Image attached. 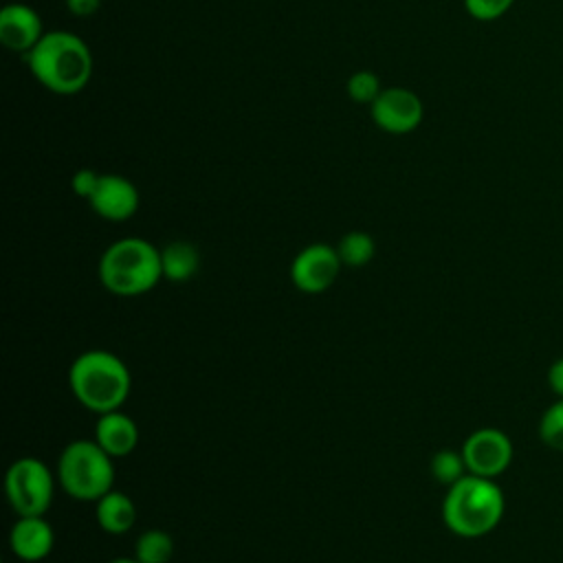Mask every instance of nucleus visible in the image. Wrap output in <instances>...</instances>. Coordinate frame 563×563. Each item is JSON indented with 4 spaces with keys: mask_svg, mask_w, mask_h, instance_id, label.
<instances>
[{
    "mask_svg": "<svg viewBox=\"0 0 563 563\" xmlns=\"http://www.w3.org/2000/svg\"><path fill=\"white\" fill-rule=\"evenodd\" d=\"M95 440L108 455L125 457L139 444V427L121 409L99 413V420L95 424Z\"/></svg>",
    "mask_w": 563,
    "mask_h": 563,
    "instance_id": "13",
    "label": "nucleus"
},
{
    "mask_svg": "<svg viewBox=\"0 0 563 563\" xmlns=\"http://www.w3.org/2000/svg\"><path fill=\"white\" fill-rule=\"evenodd\" d=\"M369 117L387 134H409L424 119V103L411 88L389 86L369 106Z\"/></svg>",
    "mask_w": 563,
    "mask_h": 563,
    "instance_id": "9",
    "label": "nucleus"
},
{
    "mask_svg": "<svg viewBox=\"0 0 563 563\" xmlns=\"http://www.w3.org/2000/svg\"><path fill=\"white\" fill-rule=\"evenodd\" d=\"M66 9L75 15V18H90L99 11L101 0H64Z\"/></svg>",
    "mask_w": 563,
    "mask_h": 563,
    "instance_id": "23",
    "label": "nucleus"
},
{
    "mask_svg": "<svg viewBox=\"0 0 563 563\" xmlns=\"http://www.w3.org/2000/svg\"><path fill=\"white\" fill-rule=\"evenodd\" d=\"M68 385L81 407L108 413L128 400L132 376L125 361L114 352L88 350L70 363Z\"/></svg>",
    "mask_w": 563,
    "mask_h": 563,
    "instance_id": "3",
    "label": "nucleus"
},
{
    "mask_svg": "<svg viewBox=\"0 0 563 563\" xmlns=\"http://www.w3.org/2000/svg\"><path fill=\"white\" fill-rule=\"evenodd\" d=\"M44 33L42 18L33 7L11 2L0 11V42L4 48L26 55Z\"/></svg>",
    "mask_w": 563,
    "mask_h": 563,
    "instance_id": "11",
    "label": "nucleus"
},
{
    "mask_svg": "<svg viewBox=\"0 0 563 563\" xmlns=\"http://www.w3.org/2000/svg\"><path fill=\"white\" fill-rule=\"evenodd\" d=\"M341 266L343 262L336 253V246L314 242L295 255L290 264V282L306 295H319L336 282Z\"/></svg>",
    "mask_w": 563,
    "mask_h": 563,
    "instance_id": "8",
    "label": "nucleus"
},
{
    "mask_svg": "<svg viewBox=\"0 0 563 563\" xmlns=\"http://www.w3.org/2000/svg\"><path fill=\"white\" fill-rule=\"evenodd\" d=\"M512 4L515 0H464L466 13L479 22H493L501 18Z\"/></svg>",
    "mask_w": 563,
    "mask_h": 563,
    "instance_id": "21",
    "label": "nucleus"
},
{
    "mask_svg": "<svg viewBox=\"0 0 563 563\" xmlns=\"http://www.w3.org/2000/svg\"><path fill=\"white\" fill-rule=\"evenodd\" d=\"M161 266L163 279L187 282L200 268V253L191 242L174 240L161 249Z\"/></svg>",
    "mask_w": 563,
    "mask_h": 563,
    "instance_id": "15",
    "label": "nucleus"
},
{
    "mask_svg": "<svg viewBox=\"0 0 563 563\" xmlns=\"http://www.w3.org/2000/svg\"><path fill=\"white\" fill-rule=\"evenodd\" d=\"M110 563H141L136 556H119V559H112Z\"/></svg>",
    "mask_w": 563,
    "mask_h": 563,
    "instance_id": "25",
    "label": "nucleus"
},
{
    "mask_svg": "<svg viewBox=\"0 0 563 563\" xmlns=\"http://www.w3.org/2000/svg\"><path fill=\"white\" fill-rule=\"evenodd\" d=\"M336 253L343 262V266H352V268H361L365 264L372 262L374 253H376V242L369 233L365 231H350L345 233L339 244H336Z\"/></svg>",
    "mask_w": 563,
    "mask_h": 563,
    "instance_id": "17",
    "label": "nucleus"
},
{
    "mask_svg": "<svg viewBox=\"0 0 563 563\" xmlns=\"http://www.w3.org/2000/svg\"><path fill=\"white\" fill-rule=\"evenodd\" d=\"M429 468H431L433 479L438 484H444L446 488L468 473L462 451H453V449H442V451L433 453Z\"/></svg>",
    "mask_w": 563,
    "mask_h": 563,
    "instance_id": "18",
    "label": "nucleus"
},
{
    "mask_svg": "<svg viewBox=\"0 0 563 563\" xmlns=\"http://www.w3.org/2000/svg\"><path fill=\"white\" fill-rule=\"evenodd\" d=\"M95 517L103 532L123 534L136 523V506L130 495L112 488L95 501Z\"/></svg>",
    "mask_w": 563,
    "mask_h": 563,
    "instance_id": "14",
    "label": "nucleus"
},
{
    "mask_svg": "<svg viewBox=\"0 0 563 563\" xmlns=\"http://www.w3.org/2000/svg\"><path fill=\"white\" fill-rule=\"evenodd\" d=\"M345 92L352 101L363 103V106H372L376 101V97L383 92V86H380V79H378L376 73L356 70L347 77Z\"/></svg>",
    "mask_w": 563,
    "mask_h": 563,
    "instance_id": "20",
    "label": "nucleus"
},
{
    "mask_svg": "<svg viewBox=\"0 0 563 563\" xmlns=\"http://www.w3.org/2000/svg\"><path fill=\"white\" fill-rule=\"evenodd\" d=\"M548 385L556 398H563V356L548 367Z\"/></svg>",
    "mask_w": 563,
    "mask_h": 563,
    "instance_id": "24",
    "label": "nucleus"
},
{
    "mask_svg": "<svg viewBox=\"0 0 563 563\" xmlns=\"http://www.w3.org/2000/svg\"><path fill=\"white\" fill-rule=\"evenodd\" d=\"M97 440H73L57 460L59 486L79 501H97L114 484V464Z\"/></svg>",
    "mask_w": 563,
    "mask_h": 563,
    "instance_id": "5",
    "label": "nucleus"
},
{
    "mask_svg": "<svg viewBox=\"0 0 563 563\" xmlns=\"http://www.w3.org/2000/svg\"><path fill=\"white\" fill-rule=\"evenodd\" d=\"M99 178H101V174H97L95 169L84 167V169H77V172L73 174L70 187H73V191H75L79 198L90 200V196L95 194V189H97V185H99Z\"/></svg>",
    "mask_w": 563,
    "mask_h": 563,
    "instance_id": "22",
    "label": "nucleus"
},
{
    "mask_svg": "<svg viewBox=\"0 0 563 563\" xmlns=\"http://www.w3.org/2000/svg\"><path fill=\"white\" fill-rule=\"evenodd\" d=\"M11 552L24 563L44 561L55 545V530L44 519V515L18 517L9 534Z\"/></svg>",
    "mask_w": 563,
    "mask_h": 563,
    "instance_id": "12",
    "label": "nucleus"
},
{
    "mask_svg": "<svg viewBox=\"0 0 563 563\" xmlns=\"http://www.w3.org/2000/svg\"><path fill=\"white\" fill-rule=\"evenodd\" d=\"M24 59L33 79L62 97L81 92L95 66L90 46L70 31H46Z\"/></svg>",
    "mask_w": 563,
    "mask_h": 563,
    "instance_id": "1",
    "label": "nucleus"
},
{
    "mask_svg": "<svg viewBox=\"0 0 563 563\" xmlns=\"http://www.w3.org/2000/svg\"><path fill=\"white\" fill-rule=\"evenodd\" d=\"M539 438L541 442L563 453V398H556L539 418Z\"/></svg>",
    "mask_w": 563,
    "mask_h": 563,
    "instance_id": "19",
    "label": "nucleus"
},
{
    "mask_svg": "<svg viewBox=\"0 0 563 563\" xmlns=\"http://www.w3.org/2000/svg\"><path fill=\"white\" fill-rule=\"evenodd\" d=\"M134 556L141 563H169L174 556V539L169 532L150 528L134 543Z\"/></svg>",
    "mask_w": 563,
    "mask_h": 563,
    "instance_id": "16",
    "label": "nucleus"
},
{
    "mask_svg": "<svg viewBox=\"0 0 563 563\" xmlns=\"http://www.w3.org/2000/svg\"><path fill=\"white\" fill-rule=\"evenodd\" d=\"M462 457L471 475L495 479L508 471L512 462V442L497 427L475 429L462 444Z\"/></svg>",
    "mask_w": 563,
    "mask_h": 563,
    "instance_id": "7",
    "label": "nucleus"
},
{
    "mask_svg": "<svg viewBox=\"0 0 563 563\" xmlns=\"http://www.w3.org/2000/svg\"><path fill=\"white\" fill-rule=\"evenodd\" d=\"M161 279V251L143 238H121L101 253L99 282L117 297L145 295Z\"/></svg>",
    "mask_w": 563,
    "mask_h": 563,
    "instance_id": "4",
    "label": "nucleus"
},
{
    "mask_svg": "<svg viewBox=\"0 0 563 563\" xmlns=\"http://www.w3.org/2000/svg\"><path fill=\"white\" fill-rule=\"evenodd\" d=\"M4 493L18 517L44 515L53 504L55 479L42 460L20 457L7 468Z\"/></svg>",
    "mask_w": 563,
    "mask_h": 563,
    "instance_id": "6",
    "label": "nucleus"
},
{
    "mask_svg": "<svg viewBox=\"0 0 563 563\" xmlns=\"http://www.w3.org/2000/svg\"><path fill=\"white\" fill-rule=\"evenodd\" d=\"M504 510L506 499L495 479L466 473L446 488L442 521L455 537L479 539L499 526Z\"/></svg>",
    "mask_w": 563,
    "mask_h": 563,
    "instance_id": "2",
    "label": "nucleus"
},
{
    "mask_svg": "<svg viewBox=\"0 0 563 563\" xmlns=\"http://www.w3.org/2000/svg\"><path fill=\"white\" fill-rule=\"evenodd\" d=\"M88 202L99 218L123 222L139 211L141 196L130 178L121 174H101L99 185Z\"/></svg>",
    "mask_w": 563,
    "mask_h": 563,
    "instance_id": "10",
    "label": "nucleus"
}]
</instances>
